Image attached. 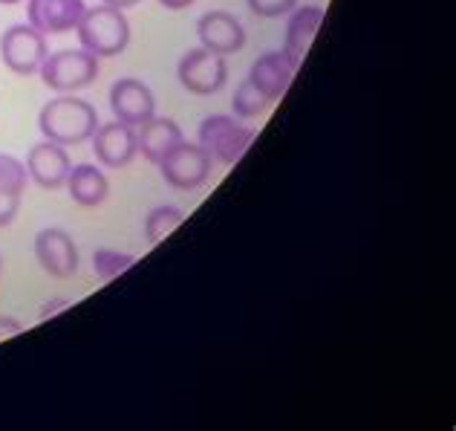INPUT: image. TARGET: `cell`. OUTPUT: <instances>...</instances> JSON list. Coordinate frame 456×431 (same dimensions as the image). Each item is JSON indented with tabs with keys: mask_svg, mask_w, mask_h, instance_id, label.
<instances>
[{
	"mask_svg": "<svg viewBox=\"0 0 456 431\" xmlns=\"http://www.w3.org/2000/svg\"><path fill=\"white\" fill-rule=\"evenodd\" d=\"M90 145H93V157L104 169H125L136 157H139V148H136V128H130L125 122H104L95 128V134L90 137Z\"/></svg>",
	"mask_w": 456,
	"mask_h": 431,
	"instance_id": "30bf717a",
	"label": "cell"
},
{
	"mask_svg": "<svg viewBox=\"0 0 456 431\" xmlns=\"http://www.w3.org/2000/svg\"><path fill=\"white\" fill-rule=\"evenodd\" d=\"M0 269H4V258H0Z\"/></svg>",
	"mask_w": 456,
	"mask_h": 431,
	"instance_id": "83f0119b",
	"label": "cell"
},
{
	"mask_svg": "<svg viewBox=\"0 0 456 431\" xmlns=\"http://www.w3.org/2000/svg\"><path fill=\"white\" fill-rule=\"evenodd\" d=\"M23 333V321L15 316H0V342H9L12 336Z\"/></svg>",
	"mask_w": 456,
	"mask_h": 431,
	"instance_id": "603a6c76",
	"label": "cell"
},
{
	"mask_svg": "<svg viewBox=\"0 0 456 431\" xmlns=\"http://www.w3.org/2000/svg\"><path fill=\"white\" fill-rule=\"evenodd\" d=\"M251 15L257 18H286L297 6V0H246Z\"/></svg>",
	"mask_w": 456,
	"mask_h": 431,
	"instance_id": "7402d4cb",
	"label": "cell"
},
{
	"mask_svg": "<svg viewBox=\"0 0 456 431\" xmlns=\"http://www.w3.org/2000/svg\"><path fill=\"white\" fill-rule=\"evenodd\" d=\"M323 18H327V12H323L321 6H312V4L295 6L289 12V21H286V38H283L281 50L301 64L309 53L312 41H315V35L323 27Z\"/></svg>",
	"mask_w": 456,
	"mask_h": 431,
	"instance_id": "9a60e30c",
	"label": "cell"
},
{
	"mask_svg": "<svg viewBox=\"0 0 456 431\" xmlns=\"http://www.w3.org/2000/svg\"><path fill=\"white\" fill-rule=\"evenodd\" d=\"M102 73V58L84 46L76 50H58L44 58L38 76L53 93H81L87 90Z\"/></svg>",
	"mask_w": 456,
	"mask_h": 431,
	"instance_id": "277c9868",
	"label": "cell"
},
{
	"mask_svg": "<svg viewBox=\"0 0 456 431\" xmlns=\"http://www.w3.org/2000/svg\"><path fill=\"white\" fill-rule=\"evenodd\" d=\"M35 258H38L41 269L53 278H73L78 272V246L73 241V235L61 226H44L35 235Z\"/></svg>",
	"mask_w": 456,
	"mask_h": 431,
	"instance_id": "ba28073f",
	"label": "cell"
},
{
	"mask_svg": "<svg viewBox=\"0 0 456 431\" xmlns=\"http://www.w3.org/2000/svg\"><path fill=\"white\" fill-rule=\"evenodd\" d=\"M107 102H110L113 119L130 128H142L156 116V95L142 79H116Z\"/></svg>",
	"mask_w": 456,
	"mask_h": 431,
	"instance_id": "9c48e42d",
	"label": "cell"
},
{
	"mask_svg": "<svg viewBox=\"0 0 456 431\" xmlns=\"http://www.w3.org/2000/svg\"><path fill=\"white\" fill-rule=\"evenodd\" d=\"M159 4L165 6V9H171V12H179V9H188L194 0H159Z\"/></svg>",
	"mask_w": 456,
	"mask_h": 431,
	"instance_id": "d4e9b609",
	"label": "cell"
},
{
	"mask_svg": "<svg viewBox=\"0 0 456 431\" xmlns=\"http://www.w3.org/2000/svg\"><path fill=\"white\" fill-rule=\"evenodd\" d=\"M183 220H185V211L183 209H176V206H156V209H151L148 211V218H145V241L151 244V246H156V244H162L167 235L171 232H176V226H183Z\"/></svg>",
	"mask_w": 456,
	"mask_h": 431,
	"instance_id": "d6986e66",
	"label": "cell"
},
{
	"mask_svg": "<svg viewBox=\"0 0 456 431\" xmlns=\"http://www.w3.org/2000/svg\"><path fill=\"white\" fill-rule=\"evenodd\" d=\"M211 171H214V160L197 145V142H185V139L159 162L162 179L176 191L202 188L211 179Z\"/></svg>",
	"mask_w": 456,
	"mask_h": 431,
	"instance_id": "8992f818",
	"label": "cell"
},
{
	"mask_svg": "<svg viewBox=\"0 0 456 431\" xmlns=\"http://www.w3.org/2000/svg\"><path fill=\"white\" fill-rule=\"evenodd\" d=\"M87 4L84 0H27V23L50 35H64L78 27Z\"/></svg>",
	"mask_w": 456,
	"mask_h": 431,
	"instance_id": "5bb4252c",
	"label": "cell"
},
{
	"mask_svg": "<svg viewBox=\"0 0 456 431\" xmlns=\"http://www.w3.org/2000/svg\"><path fill=\"white\" fill-rule=\"evenodd\" d=\"M197 38H200V46H206L214 55L228 58L246 46V27L232 12L211 9L197 21Z\"/></svg>",
	"mask_w": 456,
	"mask_h": 431,
	"instance_id": "7c38bea8",
	"label": "cell"
},
{
	"mask_svg": "<svg viewBox=\"0 0 456 431\" xmlns=\"http://www.w3.org/2000/svg\"><path fill=\"white\" fill-rule=\"evenodd\" d=\"M27 183L29 174L23 160L12 157V153H0V229H6L18 218Z\"/></svg>",
	"mask_w": 456,
	"mask_h": 431,
	"instance_id": "e0dca14e",
	"label": "cell"
},
{
	"mask_svg": "<svg viewBox=\"0 0 456 431\" xmlns=\"http://www.w3.org/2000/svg\"><path fill=\"white\" fill-rule=\"evenodd\" d=\"M183 139V128L171 116H153L142 128H136V148L153 165H159L162 157H167Z\"/></svg>",
	"mask_w": 456,
	"mask_h": 431,
	"instance_id": "2e32d148",
	"label": "cell"
},
{
	"mask_svg": "<svg viewBox=\"0 0 456 431\" xmlns=\"http://www.w3.org/2000/svg\"><path fill=\"white\" fill-rule=\"evenodd\" d=\"M102 125L99 111L81 99L78 93H58L55 99H50L38 113V130L44 139L58 142L64 148H76L90 142L95 134V128Z\"/></svg>",
	"mask_w": 456,
	"mask_h": 431,
	"instance_id": "6da1fadb",
	"label": "cell"
},
{
	"mask_svg": "<svg viewBox=\"0 0 456 431\" xmlns=\"http://www.w3.org/2000/svg\"><path fill=\"white\" fill-rule=\"evenodd\" d=\"M18 4H23V0H0V6H18Z\"/></svg>",
	"mask_w": 456,
	"mask_h": 431,
	"instance_id": "4316f807",
	"label": "cell"
},
{
	"mask_svg": "<svg viewBox=\"0 0 456 431\" xmlns=\"http://www.w3.org/2000/svg\"><path fill=\"white\" fill-rule=\"evenodd\" d=\"M255 130L243 125V119L232 113H211L200 122L197 130V145L208 153L214 162L234 165L246 157V151L255 142Z\"/></svg>",
	"mask_w": 456,
	"mask_h": 431,
	"instance_id": "3957f363",
	"label": "cell"
},
{
	"mask_svg": "<svg viewBox=\"0 0 456 431\" xmlns=\"http://www.w3.org/2000/svg\"><path fill=\"white\" fill-rule=\"evenodd\" d=\"M69 307V302H64V298H55V302H46V304H41V319H55L61 310H67Z\"/></svg>",
	"mask_w": 456,
	"mask_h": 431,
	"instance_id": "cb8c5ba5",
	"label": "cell"
},
{
	"mask_svg": "<svg viewBox=\"0 0 456 431\" xmlns=\"http://www.w3.org/2000/svg\"><path fill=\"white\" fill-rule=\"evenodd\" d=\"M297 67H301V64H297L295 58L286 55L283 50H269V53H263V55L255 58V64L248 67L246 81H248V85H255L263 95H266V99L278 102L281 95L289 90Z\"/></svg>",
	"mask_w": 456,
	"mask_h": 431,
	"instance_id": "4fadbf2b",
	"label": "cell"
},
{
	"mask_svg": "<svg viewBox=\"0 0 456 431\" xmlns=\"http://www.w3.org/2000/svg\"><path fill=\"white\" fill-rule=\"evenodd\" d=\"M274 102L272 99H266L255 85H248V81L243 79L237 85V90H234V95H232V116H237V119H257V116H263L269 111Z\"/></svg>",
	"mask_w": 456,
	"mask_h": 431,
	"instance_id": "ffe728a7",
	"label": "cell"
},
{
	"mask_svg": "<svg viewBox=\"0 0 456 431\" xmlns=\"http://www.w3.org/2000/svg\"><path fill=\"white\" fill-rule=\"evenodd\" d=\"M136 263V255L122 253V249H110V246H102L93 253V272L99 275L102 281H113L118 275H125L130 267Z\"/></svg>",
	"mask_w": 456,
	"mask_h": 431,
	"instance_id": "44dd1931",
	"label": "cell"
},
{
	"mask_svg": "<svg viewBox=\"0 0 456 431\" xmlns=\"http://www.w3.org/2000/svg\"><path fill=\"white\" fill-rule=\"evenodd\" d=\"M78 44L99 58H116L127 50L130 44V21L122 9L116 6H87L76 27Z\"/></svg>",
	"mask_w": 456,
	"mask_h": 431,
	"instance_id": "7a4b0ae2",
	"label": "cell"
},
{
	"mask_svg": "<svg viewBox=\"0 0 456 431\" xmlns=\"http://www.w3.org/2000/svg\"><path fill=\"white\" fill-rule=\"evenodd\" d=\"M176 79L188 93L194 95H214L225 87L228 64L223 55H214L206 46L188 50L176 64Z\"/></svg>",
	"mask_w": 456,
	"mask_h": 431,
	"instance_id": "52a82bcc",
	"label": "cell"
},
{
	"mask_svg": "<svg viewBox=\"0 0 456 431\" xmlns=\"http://www.w3.org/2000/svg\"><path fill=\"white\" fill-rule=\"evenodd\" d=\"M46 55H50L46 35L32 23H15L0 35V62L15 76H38Z\"/></svg>",
	"mask_w": 456,
	"mask_h": 431,
	"instance_id": "5b68a950",
	"label": "cell"
},
{
	"mask_svg": "<svg viewBox=\"0 0 456 431\" xmlns=\"http://www.w3.org/2000/svg\"><path fill=\"white\" fill-rule=\"evenodd\" d=\"M102 4H107V6H116V9H134L136 4H142V0H102Z\"/></svg>",
	"mask_w": 456,
	"mask_h": 431,
	"instance_id": "484cf974",
	"label": "cell"
},
{
	"mask_svg": "<svg viewBox=\"0 0 456 431\" xmlns=\"http://www.w3.org/2000/svg\"><path fill=\"white\" fill-rule=\"evenodd\" d=\"M23 165H27L29 183L41 186L46 191H58L67 183L69 169H73V160H69L64 145H58V142H50V139H41L38 145L29 148Z\"/></svg>",
	"mask_w": 456,
	"mask_h": 431,
	"instance_id": "8fae6325",
	"label": "cell"
},
{
	"mask_svg": "<svg viewBox=\"0 0 456 431\" xmlns=\"http://www.w3.org/2000/svg\"><path fill=\"white\" fill-rule=\"evenodd\" d=\"M64 188L69 191V197H73V203H78L81 209H99V206H104L107 195H110L107 174L93 162L73 165Z\"/></svg>",
	"mask_w": 456,
	"mask_h": 431,
	"instance_id": "ac0fdd59",
	"label": "cell"
}]
</instances>
